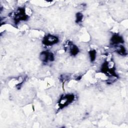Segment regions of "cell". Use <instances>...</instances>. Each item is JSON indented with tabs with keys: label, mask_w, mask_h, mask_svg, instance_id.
Returning a JSON list of instances; mask_svg holds the SVG:
<instances>
[{
	"label": "cell",
	"mask_w": 128,
	"mask_h": 128,
	"mask_svg": "<svg viewBox=\"0 0 128 128\" xmlns=\"http://www.w3.org/2000/svg\"><path fill=\"white\" fill-rule=\"evenodd\" d=\"M83 14L80 12H78L76 14V22L77 24H79L82 21L83 19Z\"/></svg>",
	"instance_id": "9c48e42d"
},
{
	"label": "cell",
	"mask_w": 128,
	"mask_h": 128,
	"mask_svg": "<svg viewBox=\"0 0 128 128\" xmlns=\"http://www.w3.org/2000/svg\"><path fill=\"white\" fill-rule=\"evenodd\" d=\"M116 52L121 56H126L127 54L126 50L125 47L122 44H119L116 46Z\"/></svg>",
	"instance_id": "52a82bcc"
},
{
	"label": "cell",
	"mask_w": 128,
	"mask_h": 128,
	"mask_svg": "<svg viewBox=\"0 0 128 128\" xmlns=\"http://www.w3.org/2000/svg\"><path fill=\"white\" fill-rule=\"evenodd\" d=\"M68 45L69 48L70 54L71 56H76L80 52V50L78 47L71 42H68Z\"/></svg>",
	"instance_id": "8992f818"
},
{
	"label": "cell",
	"mask_w": 128,
	"mask_h": 128,
	"mask_svg": "<svg viewBox=\"0 0 128 128\" xmlns=\"http://www.w3.org/2000/svg\"><path fill=\"white\" fill-rule=\"evenodd\" d=\"M40 59L44 64H47L54 61V56L52 52L46 50L42 51L40 53Z\"/></svg>",
	"instance_id": "277c9868"
},
{
	"label": "cell",
	"mask_w": 128,
	"mask_h": 128,
	"mask_svg": "<svg viewBox=\"0 0 128 128\" xmlns=\"http://www.w3.org/2000/svg\"><path fill=\"white\" fill-rule=\"evenodd\" d=\"M74 99L75 96L73 94H68L61 96L58 102L59 108L61 110L68 106L74 100Z\"/></svg>",
	"instance_id": "6da1fadb"
},
{
	"label": "cell",
	"mask_w": 128,
	"mask_h": 128,
	"mask_svg": "<svg viewBox=\"0 0 128 128\" xmlns=\"http://www.w3.org/2000/svg\"><path fill=\"white\" fill-rule=\"evenodd\" d=\"M88 54L90 58V60L91 62H94L96 58V52L95 50H91L88 52Z\"/></svg>",
	"instance_id": "ba28073f"
},
{
	"label": "cell",
	"mask_w": 128,
	"mask_h": 128,
	"mask_svg": "<svg viewBox=\"0 0 128 128\" xmlns=\"http://www.w3.org/2000/svg\"><path fill=\"white\" fill-rule=\"evenodd\" d=\"M59 42L58 38L54 35L48 34L44 36L42 40L43 44L46 46H52L58 44Z\"/></svg>",
	"instance_id": "3957f363"
},
{
	"label": "cell",
	"mask_w": 128,
	"mask_h": 128,
	"mask_svg": "<svg viewBox=\"0 0 128 128\" xmlns=\"http://www.w3.org/2000/svg\"><path fill=\"white\" fill-rule=\"evenodd\" d=\"M124 43V40L122 36L118 34L112 35L110 40V44L112 46H116Z\"/></svg>",
	"instance_id": "5b68a950"
},
{
	"label": "cell",
	"mask_w": 128,
	"mask_h": 128,
	"mask_svg": "<svg viewBox=\"0 0 128 128\" xmlns=\"http://www.w3.org/2000/svg\"><path fill=\"white\" fill-rule=\"evenodd\" d=\"M28 19V16L25 11L24 8H18L14 13L13 20L16 24L21 21H26Z\"/></svg>",
	"instance_id": "7a4b0ae2"
}]
</instances>
